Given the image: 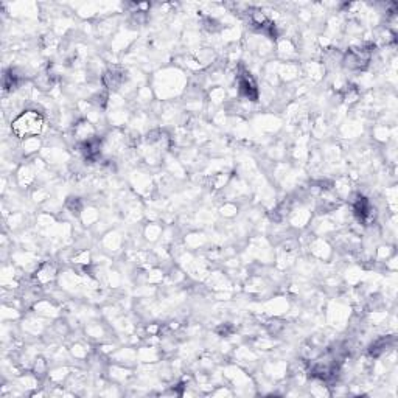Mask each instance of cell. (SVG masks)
I'll list each match as a JSON object with an SVG mask.
<instances>
[{
    "mask_svg": "<svg viewBox=\"0 0 398 398\" xmlns=\"http://www.w3.org/2000/svg\"><path fill=\"white\" fill-rule=\"evenodd\" d=\"M44 117L38 111H23L11 123V131L19 139H31L42 132Z\"/></svg>",
    "mask_w": 398,
    "mask_h": 398,
    "instance_id": "1",
    "label": "cell"
},
{
    "mask_svg": "<svg viewBox=\"0 0 398 398\" xmlns=\"http://www.w3.org/2000/svg\"><path fill=\"white\" fill-rule=\"evenodd\" d=\"M238 86H240V93L244 95L246 98H252V100L257 98V87L249 77H240Z\"/></svg>",
    "mask_w": 398,
    "mask_h": 398,
    "instance_id": "2",
    "label": "cell"
},
{
    "mask_svg": "<svg viewBox=\"0 0 398 398\" xmlns=\"http://www.w3.org/2000/svg\"><path fill=\"white\" fill-rule=\"evenodd\" d=\"M53 274H55V269L50 266V264H45V266H42V268L36 272V280H38L39 283H47V282L52 280Z\"/></svg>",
    "mask_w": 398,
    "mask_h": 398,
    "instance_id": "3",
    "label": "cell"
}]
</instances>
